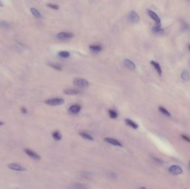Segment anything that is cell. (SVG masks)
<instances>
[{
  "label": "cell",
  "mask_w": 190,
  "mask_h": 189,
  "mask_svg": "<svg viewBox=\"0 0 190 189\" xmlns=\"http://www.w3.org/2000/svg\"><path fill=\"white\" fill-rule=\"evenodd\" d=\"M44 103L50 106H57L63 104L64 103V100L61 98H50L44 101Z\"/></svg>",
  "instance_id": "6da1fadb"
},
{
  "label": "cell",
  "mask_w": 190,
  "mask_h": 189,
  "mask_svg": "<svg viewBox=\"0 0 190 189\" xmlns=\"http://www.w3.org/2000/svg\"><path fill=\"white\" fill-rule=\"evenodd\" d=\"M73 83L75 86L81 88H87L89 86V82L86 79L81 78H77L75 79L74 80Z\"/></svg>",
  "instance_id": "7a4b0ae2"
},
{
  "label": "cell",
  "mask_w": 190,
  "mask_h": 189,
  "mask_svg": "<svg viewBox=\"0 0 190 189\" xmlns=\"http://www.w3.org/2000/svg\"><path fill=\"white\" fill-rule=\"evenodd\" d=\"M127 19L132 23H137L139 22V14L134 11H131L127 15Z\"/></svg>",
  "instance_id": "3957f363"
},
{
  "label": "cell",
  "mask_w": 190,
  "mask_h": 189,
  "mask_svg": "<svg viewBox=\"0 0 190 189\" xmlns=\"http://www.w3.org/2000/svg\"><path fill=\"white\" fill-rule=\"evenodd\" d=\"M74 36V34L72 33L67 32H61L57 34V38L61 40H67L73 38Z\"/></svg>",
  "instance_id": "277c9868"
},
{
  "label": "cell",
  "mask_w": 190,
  "mask_h": 189,
  "mask_svg": "<svg viewBox=\"0 0 190 189\" xmlns=\"http://www.w3.org/2000/svg\"><path fill=\"white\" fill-rule=\"evenodd\" d=\"M169 171L171 174L174 175H178L180 174H181L183 172L182 168L176 165H173L171 166L169 169Z\"/></svg>",
  "instance_id": "5b68a950"
},
{
  "label": "cell",
  "mask_w": 190,
  "mask_h": 189,
  "mask_svg": "<svg viewBox=\"0 0 190 189\" xmlns=\"http://www.w3.org/2000/svg\"><path fill=\"white\" fill-rule=\"evenodd\" d=\"M147 13L149 16L156 22V25L161 26V19L156 13L150 10H147Z\"/></svg>",
  "instance_id": "8992f818"
},
{
  "label": "cell",
  "mask_w": 190,
  "mask_h": 189,
  "mask_svg": "<svg viewBox=\"0 0 190 189\" xmlns=\"http://www.w3.org/2000/svg\"><path fill=\"white\" fill-rule=\"evenodd\" d=\"M24 151L28 156H29L30 157H31V158L35 159V160H38L41 159V157L38 154H37L36 152H35L32 151L31 150L29 149H25L24 150Z\"/></svg>",
  "instance_id": "52a82bcc"
},
{
  "label": "cell",
  "mask_w": 190,
  "mask_h": 189,
  "mask_svg": "<svg viewBox=\"0 0 190 189\" xmlns=\"http://www.w3.org/2000/svg\"><path fill=\"white\" fill-rule=\"evenodd\" d=\"M123 65L127 68L131 70H134L136 69V65L130 59H125L123 61Z\"/></svg>",
  "instance_id": "ba28073f"
},
{
  "label": "cell",
  "mask_w": 190,
  "mask_h": 189,
  "mask_svg": "<svg viewBox=\"0 0 190 189\" xmlns=\"http://www.w3.org/2000/svg\"><path fill=\"white\" fill-rule=\"evenodd\" d=\"M104 141L107 143L108 144H110L111 145L117 146H120L122 147V144L119 141H118L116 139L111 138H105L104 139Z\"/></svg>",
  "instance_id": "9c48e42d"
},
{
  "label": "cell",
  "mask_w": 190,
  "mask_h": 189,
  "mask_svg": "<svg viewBox=\"0 0 190 189\" xmlns=\"http://www.w3.org/2000/svg\"><path fill=\"white\" fill-rule=\"evenodd\" d=\"M8 168L10 169L16 171H25V168L20 165L19 164H15V163H11L8 165Z\"/></svg>",
  "instance_id": "30bf717a"
},
{
  "label": "cell",
  "mask_w": 190,
  "mask_h": 189,
  "mask_svg": "<svg viewBox=\"0 0 190 189\" xmlns=\"http://www.w3.org/2000/svg\"><path fill=\"white\" fill-rule=\"evenodd\" d=\"M81 110V107L79 104H74L70 107L69 108V111L70 113L74 114H77Z\"/></svg>",
  "instance_id": "8fae6325"
},
{
  "label": "cell",
  "mask_w": 190,
  "mask_h": 189,
  "mask_svg": "<svg viewBox=\"0 0 190 189\" xmlns=\"http://www.w3.org/2000/svg\"><path fill=\"white\" fill-rule=\"evenodd\" d=\"M151 64H152V66L154 67V68L157 71L158 75L159 76H161L162 71V69L161 68V66H160L158 62H157L156 61H151Z\"/></svg>",
  "instance_id": "7c38bea8"
},
{
  "label": "cell",
  "mask_w": 190,
  "mask_h": 189,
  "mask_svg": "<svg viewBox=\"0 0 190 189\" xmlns=\"http://www.w3.org/2000/svg\"><path fill=\"white\" fill-rule=\"evenodd\" d=\"M64 93L67 95H77L80 94V91L75 89H67L64 90Z\"/></svg>",
  "instance_id": "4fadbf2b"
},
{
  "label": "cell",
  "mask_w": 190,
  "mask_h": 189,
  "mask_svg": "<svg viewBox=\"0 0 190 189\" xmlns=\"http://www.w3.org/2000/svg\"><path fill=\"white\" fill-rule=\"evenodd\" d=\"M181 78L184 81H189L190 80V73L187 70H184L181 74Z\"/></svg>",
  "instance_id": "5bb4252c"
},
{
  "label": "cell",
  "mask_w": 190,
  "mask_h": 189,
  "mask_svg": "<svg viewBox=\"0 0 190 189\" xmlns=\"http://www.w3.org/2000/svg\"><path fill=\"white\" fill-rule=\"evenodd\" d=\"M125 121L127 126L132 128L134 129H136L139 128L138 124L137 123H136L135 122H134L132 120L130 119H126L125 120Z\"/></svg>",
  "instance_id": "9a60e30c"
},
{
  "label": "cell",
  "mask_w": 190,
  "mask_h": 189,
  "mask_svg": "<svg viewBox=\"0 0 190 189\" xmlns=\"http://www.w3.org/2000/svg\"><path fill=\"white\" fill-rule=\"evenodd\" d=\"M30 11L32 13V14L33 15V16L35 17L36 18L40 19L41 17V13L36 8H35L34 7H32L30 8Z\"/></svg>",
  "instance_id": "2e32d148"
},
{
  "label": "cell",
  "mask_w": 190,
  "mask_h": 189,
  "mask_svg": "<svg viewBox=\"0 0 190 189\" xmlns=\"http://www.w3.org/2000/svg\"><path fill=\"white\" fill-rule=\"evenodd\" d=\"M89 48L91 50L95 52H99L102 50V47L101 45H91Z\"/></svg>",
  "instance_id": "e0dca14e"
},
{
  "label": "cell",
  "mask_w": 190,
  "mask_h": 189,
  "mask_svg": "<svg viewBox=\"0 0 190 189\" xmlns=\"http://www.w3.org/2000/svg\"><path fill=\"white\" fill-rule=\"evenodd\" d=\"M80 135L83 137V138L88 140H91V141H93L94 140V138H92V137L88 134L87 132H80Z\"/></svg>",
  "instance_id": "ac0fdd59"
},
{
  "label": "cell",
  "mask_w": 190,
  "mask_h": 189,
  "mask_svg": "<svg viewBox=\"0 0 190 189\" xmlns=\"http://www.w3.org/2000/svg\"><path fill=\"white\" fill-rule=\"evenodd\" d=\"M70 189H87V186L81 183H75L71 186Z\"/></svg>",
  "instance_id": "d6986e66"
},
{
  "label": "cell",
  "mask_w": 190,
  "mask_h": 189,
  "mask_svg": "<svg viewBox=\"0 0 190 189\" xmlns=\"http://www.w3.org/2000/svg\"><path fill=\"white\" fill-rule=\"evenodd\" d=\"M152 31L154 33H157V34H162L164 32V30L162 28H161V26L157 25H156L155 27H153Z\"/></svg>",
  "instance_id": "ffe728a7"
},
{
  "label": "cell",
  "mask_w": 190,
  "mask_h": 189,
  "mask_svg": "<svg viewBox=\"0 0 190 189\" xmlns=\"http://www.w3.org/2000/svg\"><path fill=\"white\" fill-rule=\"evenodd\" d=\"M52 136L53 138L55 139V140H56V141H59L62 138V137H61V135L60 132H58V131H55V132H52Z\"/></svg>",
  "instance_id": "44dd1931"
},
{
  "label": "cell",
  "mask_w": 190,
  "mask_h": 189,
  "mask_svg": "<svg viewBox=\"0 0 190 189\" xmlns=\"http://www.w3.org/2000/svg\"><path fill=\"white\" fill-rule=\"evenodd\" d=\"M108 113H109L110 117L111 119H116L117 118V117H118V113L114 110L109 109L108 110Z\"/></svg>",
  "instance_id": "7402d4cb"
},
{
  "label": "cell",
  "mask_w": 190,
  "mask_h": 189,
  "mask_svg": "<svg viewBox=\"0 0 190 189\" xmlns=\"http://www.w3.org/2000/svg\"><path fill=\"white\" fill-rule=\"evenodd\" d=\"M158 110L161 113H162L167 117H169L171 116L170 113L167 109H166L165 108L162 107H159L158 108Z\"/></svg>",
  "instance_id": "603a6c76"
},
{
  "label": "cell",
  "mask_w": 190,
  "mask_h": 189,
  "mask_svg": "<svg viewBox=\"0 0 190 189\" xmlns=\"http://www.w3.org/2000/svg\"><path fill=\"white\" fill-rule=\"evenodd\" d=\"M58 55L60 57L62 58H68L70 57V53L67 51L66 50H63V51H61L58 53Z\"/></svg>",
  "instance_id": "cb8c5ba5"
},
{
  "label": "cell",
  "mask_w": 190,
  "mask_h": 189,
  "mask_svg": "<svg viewBox=\"0 0 190 189\" xmlns=\"http://www.w3.org/2000/svg\"><path fill=\"white\" fill-rule=\"evenodd\" d=\"M10 27V24L5 21H0V27L2 28H8Z\"/></svg>",
  "instance_id": "d4e9b609"
},
{
  "label": "cell",
  "mask_w": 190,
  "mask_h": 189,
  "mask_svg": "<svg viewBox=\"0 0 190 189\" xmlns=\"http://www.w3.org/2000/svg\"><path fill=\"white\" fill-rule=\"evenodd\" d=\"M49 65L53 68L55 70H62V67L58 64H56V63H49Z\"/></svg>",
  "instance_id": "484cf974"
},
{
  "label": "cell",
  "mask_w": 190,
  "mask_h": 189,
  "mask_svg": "<svg viewBox=\"0 0 190 189\" xmlns=\"http://www.w3.org/2000/svg\"><path fill=\"white\" fill-rule=\"evenodd\" d=\"M47 6L53 10H58L60 8V7L58 5H57L56 4H54V3H49V4H47Z\"/></svg>",
  "instance_id": "4316f807"
},
{
  "label": "cell",
  "mask_w": 190,
  "mask_h": 189,
  "mask_svg": "<svg viewBox=\"0 0 190 189\" xmlns=\"http://www.w3.org/2000/svg\"><path fill=\"white\" fill-rule=\"evenodd\" d=\"M152 159H153L156 162L158 163V164H162V163H163V161H162L161 159H159V158H156V157H152Z\"/></svg>",
  "instance_id": "83f0119b"
},
{
  "label": "cell",
  "mask_w": 190,
  "mask_h": 189,
  "mask_svg": "<svg viewBox=\"0 0 190 189\" xmlns=\"http://www.w3.org/2000/svg\"><path fill=\"white\" fill-rule=\"evenodd\" d=\"M181 138L184 140L185 141H187L189 143H190V138L189 137H188L187 135H181Z\"/></svg>",
  "instance_id": "f1b7e54d"
},
{
  "label": "cell",
  "mask_w": 190,
  "mask_h": 189,
  "mask_svg": "<svg viewBox=\"0 0 190 189\" xmlns=\"http://www.w3.org/2000/svg\"><path fill=\"white\" fill-rule=\"evenodd\" d=\"M21 112H22V113L25 114H27V110L25 107H22L21 108Z\"/></svg>",
  "instance_id": "f546056e"
},
{
  "label": "cell",
  "mask_w": 190,
  "mask_h": 189,
  "mask_svg": "<svg viewBox=\"0 0 190 189\" xmlns=\"http://www.w3.org/2000/svg\"><path fill=\"white\" fill-rule=\"evenodd\" d=\"M110 176L112 178H114V177H116V174H114V172H111L110 174Z\"/></svg>",
  "instance_id": "4dcf8cb0"
},
{
  "label": "cell",
  "mask_w": 190,
  "mask_h": 189,
  "mask_svg": "<svg viewBox=\"0 0 190 189\" xmlns=\"http://www.w3.org/2000/svg\"><path fill=\"white\" fill-rule=\"evenodd\" d=\"M0 6H3V3L1 1H0Z\"/></svg>",
  "instance_id": "1f68e13d"
},
{
  "label": "cell",
  "mask_w": 190,
  "mask_h": 189,
  "mask_svg": "<svg viewBox=\"0 0 190 189\" xmlns=\"http://www.w3.org/2000/svg\"><path fill=\"white\" fill-rule=\"evenodd\" d=\"M3 124H4V123H3L2 121H0V126H3Z\"/></svg>",
  "instance_id": "d6a6232c"
},
{
  "label": "cell",
  "mask_w": 190,
  "mask_h": 189,
  "mask_svg": "<svg viewBox=\"0 0 190 189\" xmlns=\"http://www.w3.org/2000/svg\"><path fill=\"white\" fill-rule=\"evenodd\" d=\"M139 189H147V188H146L145 187H141Z\"/></svg>",
  "instance_id": "836d02e7"
},
{
  "label": "cell",
  "mask_w": 190,
  "mask_h": 189,
  "mask_svg": "<svg viewBox=\"0 0 190 189\" xmlns=\"http://www.w3.org/2000/svg\"><path fill=\"white\" fill-rule=\"evenodd\" d=\"M189 50L190 51V44L189 45Z\"/></svg>",
  "instance_id": "e575fe53"
},
{
  "label": "cell",
  "mask_w": 190,
  "mask_h": 189,
  "mask_svg": "<svg viewBox=\"0 0 190 189\" xmlns=\"http://www.w3.org/2000/svg\"><path fill=\"white\" fill-rule=\"evenodd\" d=\"M189 168H190V161H189Z\"/></svg>",
  "instance_id": "d590c367"
},
{
  "label": "cell",
  "mask_w": 190,
  "mask_h": 189,
  "mask_svg": "<svg viewBox=\"0 0 190 189\" xmlns=\"http://www.w3.org/2000/svg\"></svg>",
  "instance_id": "8d00e7d4"
}]
</instances>
